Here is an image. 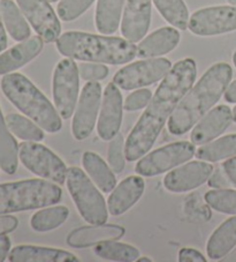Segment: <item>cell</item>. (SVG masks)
<instances>
[{
  "label": "cell",
  "mask_w": 236,
  "mask_h": 262,
  "mask_svg": "<svg viewBox=\"0 0 236 262\" xmlns=\"http://www.w3.org/2000/svg\"><path fill=\"white\" fill-rule=\"evenodd\" d=\"M19 225V221L15 216L10 214L0 215V234H7L14 231Z\"/></svg>",
  "instance_id": "obj_40"
},
{
  "label": "cell",
  "mask_w": 236,
  "mask_h": 262,
  "mask_svg": "<svg viewBox=\"0 0 236 262\" xmlns=\"http://www.w3.org/2000/svg\"><path fill=\"white\" fill-rule=\"evenodd\" d=\"M196 154L193 142L178 141L158 148L140 159L135 166V171L143 177H154L174 169L193 159Z\"/></svg>",
  "instance_id": "obj_9"
},
{
  "label": "cell",
  "mask_w": 236,
  "mask_h": 262,
  "mask_svg": "<svg viewBox=\"0 0 236 262\" xmlns=\"http://www.w3.org/2000/svg\"><path fill=\"white\" fill-rule=\"evenodd\" d=\"M233 78V70L227 62L212 65L198 82L189 90L169 119L171 134L180 137L188 133L225 94Z\"/></svg>",
  "instance_id": "obj_2"
},
{
  "label": "cell",
  "mask_w": 236,
  "mask_h": 262,
  "mask_svg": "<svg viewBox=\"0 0 236 262\" xmlns=\"http://www.w3.org/2000/svg\"><path fill=\"white\" fill-rule=\"evenodd\" d=\"M233 111L229 106L219 105L208 111L198 123L194 126L190 140L194 144L211 142L219 137L233 123Z\"/></svg>",
  "instance_id": "obj_17"
},
{
  "label": "cell",
  "mask_w": 236,
  "mask_h": 262,
  "mask_svg": "<svg viewBox=\"0 0 236 262\" xmlns=\"http://www.w3.org/2000/svg\"><path fill=\"white\" fill-rule=\"evenodd\" d=\"M233 120L236 123V106L233 109Z\"/></svg>",
  "instance_id": "obj_47"
},
{
  "label": "cell",
  "mask_w": 236,
  "mask_h": 262,
  "mask_svg": "<svg viewBox=\"0 0 236 262\" xmlns=\"http://www.w3.org/2000/svg\"><path fill=\"white\" fill-rule=\"evenodd\" d=\"M122 111L124 99L119 87L114 82L108 83L104 90L97 123L98 135L104 141H111L119 133L122 124Z\"/></svg>",
  "instance_id": "obj_14"
},
{
  "label": "cell",
  "mask_w": 236,
  "mask_h": 262,
  "mask_svg": "<svg viewBox=\"0 0 236 262\" xmlns=\"http://www.w3.org/2000/svg\"><path fill=\"white\" fill-rule=\"evenodd\" d=\"M231 6H236V0H227Z\"/></svg>",
  "instance_id": "obj_48"
},
{
  "label": "cell",
  "mask_w": 236,
  "mask_h": 262,
  "mask_svg": "<svg viewBox=\"0 0 236 262\" xmlns=\"http://www.w3.org/2000/svg\"><path fill=\"white\" fill-rule=\"evenodd\" d=\"M5 119L12 134L23 141L39 142L45 138L44 129L40 128L34 120L26 118L19 114L7 115Z\"/></svg>",
  "instance_id": "obj_32"
},
{
  "label": "cell",
  "mask_w": 236,
  "mask_h": 262,
  "mask_svg": "<svg viewBox=\"0 0 236 262\" xmlns=\"http://www.w3.org/2000/svg\"><path fill=\"white\" fill-rule=\"evenodd\" d=\"M0 14L7 33L16 42L30 37L31 30L26 16L13 0H0Z\"/></svg>",
  "instance_id": "obj_25"
},
{
  "label": "cell",
  "mask_w": 236,
  "mask_h": 262,
  "mask_svg": "<svg viewBox=\"0 0 236 262\" xmlns=\"http://www.w3.org/2000/svg\"><path fill=\"white\" fill-rule=\"evenodd\" d=\"M95 0H60L57 6L58 16L65 22L76 20L87 12Z\"/></svg>",
  "instance_id": "obj_34"
},
{
  "label": "cell",
  "mask_w": 236,
  "mask_h": 262,
  "mask_svg": "<svg viewBox=\"0 0 236 262\" xmlns=\"http://www.w3.org/2000/svg\"><path fill=\"white\" fill-rule=\"evenodd\" d=\"M197 67L192 58L179 60L161 79L147 109L129 133L125 143L128 162L143 157L156 143L167 119L196 81Z\"/></svg>",
  "instance_id": "obj_1"
},
{
  "label": "cell",
  "mask_w": 236,
  "mask_h": 262,
  "mask_svg": "<svg viewBox=\"0 0 236 262\" xmlns=\"http://www.w3.org/2000/svg\"><path fill=\"white\" fill-rule=\"evenodd\" d=\"M26 19L45 43L57 42L61 25L49 0H16Z\"/></svg>",
  "instance_id": "obj_13"
},
{
  "label": "cell",
  "mask_w": 236,
  "mask_h": 262,
  "mask_svg": "<svg viewBox=\"0 0 236 262\" xmlns=\"http://www.w3.org/2000/svg\"><path fill=\"white\" fill-rule=\"evenodd\" d=\"M4 27L5 26H4V24H3L2 14H0V53H2L4 50L7 48V36H6V31Z\"/></svg>",
  "instance_id": "obj_44"
},
{
  "label": "cell",
  "mask_w": 236,
  "mask_h": 262,
  "mask_svg": "<svg viewBox=\"0 0 236 262\" xmlns=\"http://www.w3.org/2000/svg\"><path fill=\"white\" fill-rule=\"evenodd\" d=\"M67 188L80 215L89 224H104L108 219L105 199L82 169L72 166L67 171Z\"/></svg>",
  "instance_id": "obj_6"
},
{
  "label": "cell",
  "mask_w": 236,
  "mask_h": 262,
  "mask_svg": "<svg viewBox=\"0 0 236 262\" xmlns=\"http://www.w3.org/2000/svg\"><path fill=\"white\" fill-rule=\"evenodd\" d=\"M145 184L139 176H129L114 187L107 200L108 213L120 216L137 203L144 193Z\"/></svg>",
  "instance_id": "obj_19"
},
{
  "label": "cell",
  "mask_w": 236,
  "mask_h": 262,
  "mask_svg": "<svg viewBox=\"0 0 236 262\" xmlns=\"http://www.w3.org/2000/svg\"><path fill=\"white\" fill-rule=\"evenodd\" d=\"M56 43L62 56L81 61L124 65L137 56L134 43L114 36L66 31L59 36Z\"/></svg>",
  "instance_id": "obj_3"
},
{
  "label": "cell",
  "mask_w": 236,
  "mask_h": 262,
  "mask_svg": "<svg viewBox=\"0 0 236 262\" xmlns=\"http://www.w3.org/2000/svg\"><path fill=\"white\" fill-rule=\"evenodd\" d=\"M0 87L5 96L22 114L34 120L48 133H57L62 128L61 117L49 98L21 73L3 76Z\"/></svg>",
  "instance_id": "obj_4"
},
{
  "label": "cell",
  "mask_w": 236,
  "mask_h": 262,
  "mask_svg": "<svg viewBox=\"0 0 236 262\" xmlns=\"http://www.w3.org/2000/svg\"><path fill=\"white\" fill-rule=\"evenodd\" d=\"M107 161L114 173H120L124 171L126 165L125 139L121 133H117L110 141Z\"/></svg>",
  "instance_id": "obj_35"
},
{
  "label": "cell",
  "mask_w": 236,
  "mask_h": 262,
  "mask_svg": "<svg viewBox=\"0 0 236 262\" xmlns=\"http://www.w3.org/2000/svg\"><path fill=\"white\" fill-rule=\"evenodd\" d=\"M50 3H56V2H58V0H49Z\"/></svg>",
  "instance_id": "obj_50"
},
{
  "label": "cell",
  "mask_w": 236,
  "mask_h": 262,
  "mask_svg": "<svg viewBox=\"0 0 236 262\" xmlns=\"http://www.w3.org/2000/svg\"><path fill=\"white\" fill-rule=\"evenodd\" d=\"M224 261L226 262H236V248H234L233 251H231L228 255H227Z\"/></svg>",
  "instance_id": "obj_45"
},
{
  "label": "cell",
  "mask_w": 236,
  "mask_h": 262,
  "mask_svg": "<svg viewBox=\"0 0 236 262\" xmlns=\"http://www.w3.org/2000/svg\"><path fill=\"white\" fill-rule=\"evenodd\" d=\"M161 16L174 28L185 30L189 25V12L183 0H152Z\"/></svg>",
  "instance_id": "obj_31"
},
{
  "label": "cell",
  "mask_w": 236,
  "mask_h": 262,
  "mask_svg": "<svg viewBox=\"0 0 236 262\" xmlns=\"http://www.w3.org/2000/svg\"><path fill=\"white\" fill-rule=\"evenodd\" d=\"M233 62H234L235 67H236V51L234 52V55H233Z\"/></svg>",
  "instance_id": "obj_49"
},
{
  "label": "cell",
  "mask_w": 236,
  "mask_h": 262,
  "mask_svg": "<svg viewBox=\"0 0 236 262\" xmlns=\"http://www.w3.org/2000/svg\"><path fill=\"white\" fill-rule=\"evenodd\" d=\"M225 101L228 103H236V80H234L233 82L228 84L226 92L224 94Z\"/></svg>",
  "instance_id": "obj_43"
},
{
  "label": "cell",
  "mask_w": 236,
  "mask_h": 262,
  "mask_svg": "<svg viewBox=\"0 0 236 262\" xmlns=\"http://www.w3.org/2000/svg\"><path fill=\"white\" fill-rule=\"evenodd\" d=\"M180 38V33L173 27H162L140 40L137 47V57L148 59L167 55L178 47Z\"/></svg>",
  "instance_id": "obj_21"
},
{
  "label": "cell",
  "mask_w": 236,
  "mask_h": 262,
  "mask_svg": "<svg viewBox=\"0 0 236 262\" xmlns=\"http://www.w3.org/2000/svg\"><path fill=\"white\" fill-rule=\"evenodd\" d=\"M204 198L207 205L218 213L236 216V191L234 189H212Z\"/></svg>",
  "instance_id": "obj_33"
},
{
  "label": "cell",
  "mask_w": 236,
  "mask_h": 262,
  "mask_svg": "<svg viewBox=\"0 0 236 262\" xmlns=\"http://www.w3.org/2000/svg\"><path fill=\"white\" fill-rule=\"evenodd\" d=\"M236 155V134L225 135L216 141H211L203 144L196 150L195 156L197 160L210 162H219L222 160L230 159Z\"/></svg>",
  "instance_id": "obj_28"
},
{
  "label": "cell",
  "mask_w": 236,
  "mask_h": 262,
  "mask_svg": "<svg viewBox=\"0 0 236 262\" xmlns=\"http://www.w3.org/2000/svg\"><path fill=\"white\" fill-rule=\"evenodd\" d=\"M152 0H126L121 21V34L131 43L145 37L151 25Z\"/></svg>",
  "instance_id": "obj_16"
},
{
  "label": "cell",
  "mask_w": 236,
  "mask_h": 262,
  "mask_svg": "<svg viewBox=\"0 0 236 262\" xmlns=\"http://www.w3.org/2000/svg\"><path fill=\"white\" fill-rule=\"evenodd\" d=\"M79 73L85 81H101L107 78L108 67L103 64L82 62L79 65Z\"/></svg>",
  "instance_id": "obj_37"
},
{
  "label": "cell",
  "mask_w": 236,
  "mask_h": 262,
  "mask_svg": "<svg viewBox=\"0 0 236 262\" xmlns=\"http://www.w3.org/2000/svg\"><path fill=\"white\" fill-rule=\"evenodd\" d=\"M189 30L197 36H217L236 30V6H212L190 16Z\"/></svg>",
  "instance_id": "obj_12"
},
{
  "label": "cell",
  "mask_w": 236,
  "mask_h": 262,
  "mask_svg": "<svg viewBox=\"0 0 236 262\" xmlns=\"http://www.w3.org/2000/svg\"><path fill=\"white\" fill-rule=\"evenodd\" d=\"M236 246V216L222 222L210 236L206 244V253L211 260H221Z\"/></svg>",
  "instance_id": "obj_23"
},
{
  "label": "cell",
  "mask_w": 236,
  "mask_h": 262,
  "mask_svg": "<svg viewBox=\"0 0 236 262\" xmlns=\"http://www.w3.org/2000/svg\"><path fill=\"white\" fill-rule=\"evenodd\" d=\"M93 252L97 256L107 261L133 262L137 261L139 257V251L135 246L116 241L97 244L93 248Z\"/></svg>",
  "instance_id": "obj_30"
},
{
  "label": "cell",
  "mask_w": 236,
  "mask_h": 262,
  "mask_svg": "<svg viewBox=\"0 0 236 262\" xmlns=\"http://www.w3.org/2000/svg\"><path fill=\"white\" fill-rule=\"evenodd\" d=\"M126 0H98L95 15L96 29L103 35H113L119 28Z\"/></svg>",
  "instance_id": "obj_26"
},
{
  "label": "cell",
  "mask_w": 236,
  "mask_h": 262,
  "mask_svg": "<svg viewBox=\"0 0 236 262\" xmlns=\"http://www.w3.org/2000/svg\"><path fill=\"white\" fill-rule=\"evenodd\" d=\"M62 189L45 179H26L0 184V215L40 209L57 205Z\"/></svg>",
  "instance_id": "obj_5"
},
{
  "label": "cell",
  "mask_w": 236,
  "mask_h": 262,
  "mask_svg": "<svg viewBox=\"0 0 236 262\" xmlns=\"http://www.w3.org/2000/svg\"><path fill=\"white\" fill-rule=\"evenodd\" d=\"M208 186L211 188L215 189H221V188H229V186L231 185L230 180L227 177V174L225 173L224 170L217 169L216 171L213 170L212 174L210 176V178L207 180Z\"/></svg>",
  "instance_id": "obj_38"
},
{
  "label": "cell",
  "mask_w": 236,
  "mask_h": 262,
  "mask_svg": "<svg viewBox=\"0 0 236 262\" xmlns=\"http://www.w3.org/2000/svg\"><path fill=\"white\" fill-rule=\"evenodd\" d=\"M69 216V209L66 206L44 207L31 216L30 225L37 232H49L66 222Z\"/></svg>",
  "instance_id": "obj_29"
},
{
  "label": "cell",
  "mask_w": 236,
  "mask_h": 262,
  "mask_svg": "<svg viewBox=\"0 0 236 262\" xmlns=\"http://www.w3.org/2000/svg\"><path fill=\"white\" fill-rule=\"evenodd\" d=\"M137 261L138 262H151L152 260L149 259V257H138Z\"/></svg>",
  "instance_id": "obj_46"
},
{
  "label": "cell",
  "mask_w": 236,
  "mask_h": 262,
  "mask_svg": "<svg viewBox=\"0 0 236 262\" xmlns=\"http://www.w3.org/2000/svg\"><path fill=\"white\" fill-rule=\"evenodd\" d=\"M222 170L225 171L227 177L230 180L231 185L236 187V156L230 157L222 164Z\"/></svg>",
  "instance_id": "obj_41"
},
{
  "label": "cell",
  "mask_w": 236,
  "mask_h": 262,
  "mask_svg": "<svg viewBox=\"0 0 236 262\" xmlns=\"http://www.w3.org/2000/svg\"><path fill=\"white\" fill-rule=\"evenodd\" d=\"M53 99L61 118L69 119L76 109L80 92L79 66L72 58L58 62L53 73Z\"/></svg>",
  "instance_id": "obj_8"
},
{
  "label": "cell",
  "mask_w": 236,
  "mask_h": 262,
  "mask_svg": "<svg viewBox=\"0 0 236 262\" xmlns=\"http://www.w3.org/2000/svg\"><path fill=\"white\" fill-rule=\"evenodd\" d=\"M213 172V165L205 161H193L173 169L164 178V186L173 193L189 192L206 183Z\"/></svg>",
  "instance_id": "obj_15"
},
{
  "label": "cell",
  "mask_w": 236,
  "mask_h": 262,
  "mask_svg": "<svg viewBox=\"0 0 236 262\" xmlns=\"http://www.w3.org/2000/svg\"><path fill=\"white\" fill-rule=\"evenodd\" d=\"M44 47L40 36H33L0 55V75L10 74L34 60Z\"/></svg>",
  "instance_id": "obj_20"
},
{
  "label": "cell",
  "mask_w": 236,
  "mask_h": 262,
  "mask_svg": "<svg viewBox=\"0 0 236 262\" xmlns=\"http://www.w3.org/2000/svg\"><path fill=\"white\" fill-rule=\"evenodd\" d=\"M102 85L88 81L80 95L72 123V132L77 141L88 139L92 133L102 105Z\"/></svg>",
  "instance_id": "obj_11"
},
{
  "label": "cell",
  "mask_w": 236,
  "mask_h": 262,
  "mask_svg": "<svg viewBox=\"0 0 236 262\" xmlns=\"http://www.w3.org/2000/svg\"><path fill=\"white\" fill-rule=\"evenodd\" d=\"M172 69L166 58H148L122 67L113 76V82L124 90L148 87L161 80Z\"/></svg>",
  "instance_id": "obj_10"
},
{
  "label": "cell",
  "mask_w": 236,
  "mask_h": 262,
  "mask_svg": "<svg viewBox=\"0 0 236 262\" xmlns=\"http://www.w3.org/2000/svg\"><path fill=\"white\" fill-rule=\"evenodd\" d=\"M19 159L30 172L43 179L62 185L67 178V166L60 157L44 144L23 141L19 144Z\"/></svg>",
  "instance_id": "obj_7"
},
{
  "label": "cell",
  "mask_w": 236,
  "mask_h": 262,
  "mask_svg": "<svg viewBox=\"0 0 236 262\" xmlns=\"http://www.w3.org/2000/svg\"><path fill=\"white\" fill-rule=\"evenodd\" d=\"M8 260L11 262H79L75 254L59 250V248L36 246V245H17L10 252Z\"/></svg>",
  "instance_id": "obj_22"
},
{
  "label": "cell",
  "mask_w": 236,
  "mask_h": 262,
  "mask_svg": "<svg viewBox=\"0 0 236 262\" xmlns=\"http://www.w3.org/2000/svg\"><path fill=\"white\" fill-rule=\"evenodd\" d=\"M125 233V228L116 224H90L73 230L68 234L67 244L74 248H87L103 242L119 241Z\"/></svg>",
  "instance_id": "obj_18"
},
{
  "label": "cell",
  "mask_w": 236,
  "mask_h": 262,
  "mask_svg": "<svg viewBox=\"0 0 236 262\" xmlns=\"http://www.w3.org/2000/svg\"><path fill=\"white\" fill-rule=\"evenodd\" d=\"M12 243L7 234H0V262L5 261L10 255Z\"/></svg>",
  "instance_id": "obj_42"
},
{
  "label": "cell",
  "mask_w": 236,
  "mask_h": 262,
  "mask_svg": "<svg viewBox=\"0 0 236 262\" xmlns=\"http://www.w3.org/2000/svg\"><path fill=\"white\" fill-rule=\"evenodd\" d=\"M82 164L96 186L104 193L112 192L116 186V178L111 166L106 164L96 152L85 151L82 156Z\"/></svg>",
  "instance_id": "obj_24"
},
{
  "label": "cell",
  "mask_w": 236,
  "mask_h": 262,
  "mask_svg": "<svg viewBox=\"0 0 236 262\" xmlns=\"http://www.w3.org/2000/svg\"><path fill=\"white\" fill-rule=\"evenodd\" d=\"M19 165V144L12 135L0 110V168L7 174H14Z\"/></svg>",
  "instance_id": "obj_27"
},
{
  "label": "cell",
  "mask_w": 236,
  "mask_h": 262,
  "mask_svg": "<svg viewBox=\"0 0 236 262\" xmlns=\"http://www.w3.org/2000/svg\"><path fill=\"white\" fill-rule=\"evenodd\" d=\"M180 262H205L206 259L201 252L195 248H182L179 252Z\"/></svg>",
  "instance_id": "obj_39"
},
{
  "label": "cell",
  "mask_w": 236,
  "mask_h": 262,
  "mask_svg": "<svg viewBox=\"0 0 236 262\" xmlns=\"http://www.w3.org/2000/svg\"><path fill=\"white\" fill-rule=\"evenodd\" d=\"M0 169H2V168H0Z\"/></svg>",
  "instance_id": "obj_51"
},
{
  "label": "cell",
  "mask_w": 236,
  "mask_h": 262,
  "mask_svg": "<svg viewBox=\"0 0 236 262\" xmlns=\"http://www.w3.org/2000/svg\"><path fill=\"white\" fill-rule=\"evenodd\" d=\"M152 98V93L149 89H139L127 96L124 102V109L128 112L143 109Z\"/></svg>",
  "instance_id": "obj_36"
}]
</instances>
